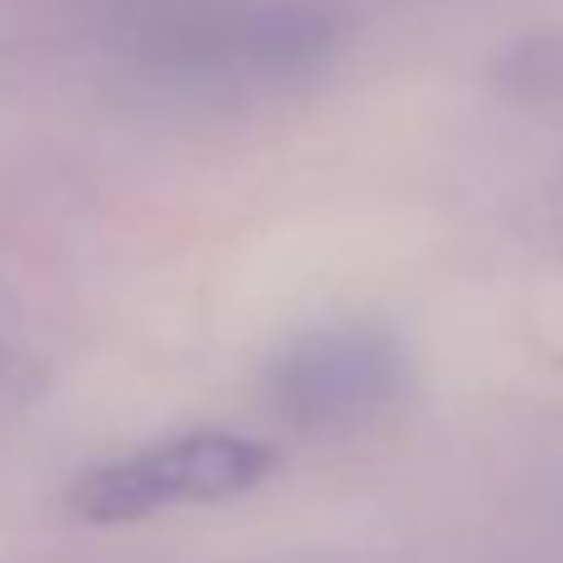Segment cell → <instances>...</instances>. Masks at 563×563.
<instances>
[{
	"instance_id": "6da1fadb",
	"label": "cell",
	"mask_w": 563,
	"mask_h": 563,
	"mask_svg": "<svg viewBox=\"0 0 563 563\" xmlns=\"http://www.w3.org/2000/svg\"><path fill=\"white\" fill-rule=\"evenodd\" d=\"M279 464V449L230 429L155 439V444L96 464L70 484V514L86 523H140L150 514L224 504L260 489Z\"/></svg>"
},
{
	"instance_id": "7a4b0ae2",
	"label": "cell",
	"mask_w": 563,
	"mask_h": 563,
	"mask_svg": "<svg viewBox=\"0 0 563 563\" xmlns=\"http://www.w3.org/2000/svg\"><path fill=\"white\" fill-rule=\"evenodd\" d=\"M409 389L399 334L369 319L319 324L269 364V399L299 434H360L379 424Z\"/></svg>"
}]
</instances>
